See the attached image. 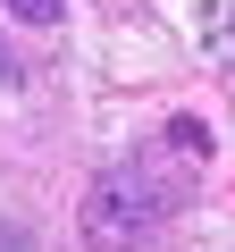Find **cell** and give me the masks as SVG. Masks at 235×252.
<instances>
[{
    "label": "cell",
    "instance_id": "obj_3",
    "mask_svg": "<svg viewBox=\"0 0 235 252\" xmlns=\"http://www.w3.org/2000/svg\"><path fill=\"white\" fill-rule=\"evenodd\" d=\"M0 252H34V235H26L17 219H0Z\"/></svg>",
    "mask_w": 235,
    "mask_h": 252
},
{
    "label": "cell",
    "instance_id": "obj_2",
    "mask_svg": "<svg viewBox=\"0 0 235 252\" xmlns=\"http://www.w3.org/2000/svg\"><path fill=\"white\" fill-rule=\"evenodd\" d=\"M9 9H17L26 26H59V17H67V0H9Z\"/></svg>",
    "mask_w": 235,
    "mask_h": 252
},
{
    "label": "cell",
    "instance_id": "obj_1",
    "mask_svg": "<svg viewBox=\"0 0 235 252\" xmlns=\"http://www.w3.org/2000/svg\"><path fill=\"white\" fill-rule=\"evenodd\" d=\"M202 152H210V135H202L193 118H176L160 152H135L126 168H109V177L84 193V235H92L101 252H126V244H143V235H151V227H160V219L185 202V185H193Z\"/></svg>",
    "mask_w": 235,
    "mask_h": 252
}]
</instances>
